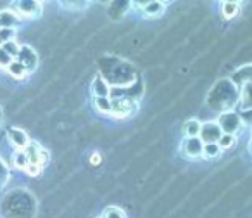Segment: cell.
I'll use <instances>...</instances> for the list:
<instances>
[{
	"mask_svg": "<svg viewBox=\"0 0 252 218\" xmlns=\"http://www.w3.org/2000/svg\"><path fill=\"white\" fill-rule=\"evenodd\" d=\"M218 127H220L221 134H228V135H235L242 127L240 116L233 111H226V113H221L218 118Z\"/></svg>",
	"mask_w": 252,
	"mask_h": 218,
	"instance_id": "1",
	"label": "cell"
},
{
	"mask_svg": "<svg viewBox=\"0 0 252 218\" xmlns=\"http://www.w3.org/2000/svg\"><path fill=\"white\" fill-rule=\"evenodd\" d=\"M111 106H112L111 114H114V116H118V118L131 116V114L135 113V102L126 97V95L119 99H111Z\"/></svg>",
	"mask_w": 252,
	"mask_h": 218,
	"instance_id": "2",
	"label": "cell"
},
{
	"mask_svg": "<svg viewBox=\"0 0 252 218\" xmlns=\"http://www.w3.org/2000/svg\"><path fill=\"white\" fill-rule=\"evenodd\" d=\"M220 137H221V130H220V127H218L216 121L200 123L199 139L202 141V144H216Z\"/></svg>",
	"mask_w": 252,
	"mask_h": 218,
	"instance_id": "3",
	"label": "cell"
},
{
	"mask_svg": "<svg viewBox=\"0 0 252 218\" xmlns=\"http://www.w3.org/2000/svg\"><path fill=\"white\" fill-rule=\"evenodd\" d=\"M14 61L21 63L23 66H25V70L30 73V71L35 70L36 64H38V56H36V52L32 49V47L25 45V47H19V54H18V57H16Z\"/></svg>",
	"mask_w": 252,
	"mask_h": 218,
	"instance_id": "4",
	"label": "cell"
},
{
	"mask_svg": "<svg viewBox=\"0 0 252 218\" xmlns=\"http://www.w3.org/2000/svg\"><path fill=\"white\" fill-rule=\"evenodd\" d=\"M7 141H9V144L14 147V151H23V149L26 147V144L30 142V139L21 128H9Z\"/></svg>",
	"mask_w": 252,
	"mask_h": 218,
	"instance_id": "5",
	"label": "cell"
},
{
	"mask_svg": "<svg viewBox=\"0 0 252 218\" xmlns=\"http://www.w3.org/2000/svg\"><path fill=\"white\" fill-rule=\"evenodd\" d=\"M12 11H14L19 18H21V16L32 18V16H38L40 12H42V4H40V2H19V4H16V7L12 9Z\"/></svg>",
	"mask_w": 252,
	"mask_h": 218,
	"instance_id": "6",
	"label": "cell"
},
{
	"mask_svg": "<svg viewBox=\"0 0 252 218\" xmlns=\"http://www.w3.org/2000/svg\"><path fill=\"white\" fill-rule=\"evenodd\" d=\"M202 147H204V144L199 137L185 139V142H183V154L192 159L200 158V156H202Z\"/></svg>",
	"mask_w": 252,
	"mask_h": 218,
	"instance_id": "7",
	"label": "cell"
},
{
	"mask_svg": "<svg viewBox=\"0 0 252 218\" xmlns=\"http://www.w3.org/2000/svg\"><path fill=\"white\" fill-rule=\"evenodd\" d=\"M21 23V18L16 14L12 9H5L0 12V28H11L16 30V26Z\"/></svg>",
	"mask_w": 252,
	"mask_h": 218,
	"instance_id": "8",
	"label": "cell"
},
{
	"mask_svg": "<svg viewBox=\"0 0 252 218\" xmlns=\"http://www.w3.org/2000/svg\"><path fill=\"white\" fill-rule=\"evenodd\" d=\"M23 152H25L28 165H40L42 166V163H40V152H42V147H40L36 142L30 141L28 144H26V147L23 149Z\"/></svg>",
	"mask_w": 252,
	"mask_h": 218,
	"instance_id": "9",
	"label": "cell"
},
{
	"mask_svg": "<svg viewBox=\"0 0 252 218\" xmlns=\"http://www.w3.org/2000/svg\"><path fill=\"white\" fill-rule=\"evenodd\" d=\"M92 92H94L95 99L98 97H109V92H111V87L105 81L104 76H97L94 81H92Z\"/></svg>",
	"mask_w": 252,
	"mask_h": 218,
	"instance_id": "10",
	"label": "cell"
},
{
	"mask_svg": "<svg viewBox=\"0 0 252 218\" xmlns=\"http://www.w3.org/2000/svg\"><path fill=\"white\" fill-rule=\"evenodd\" d=\"M166 9V4L164 2H159V0H152V2H145L142 5V11H144L145 16L149 18H156V16H161Z\"/></svg>",
	"mask_w": 252,
	"mask_h": 218,
	"instance_id": "11",
	"label": "cell"
},
{
	"mask_svg": "<svg viewBox=\"0 0 252 218\" xmlns=\"http://www.w3.org/2000/svg\"><path fill=\"white\" fill-rule=\"evenodd\" d=\"M199 132H200V121L195 120V118H190L183 123V134H185L187 139H192V137H199Z\"/></svg>",
	"mask_w": 252,
	"mask_h": 218,
	"instance_id": "12",
	"label": "cell"
},
{
	"mask_svg": "<svg viewBox=\"0 0 252 218\" xmlns=\"http://www.w3.org/2000/svg\"><path fill=\"white\" fill-rule=\"evenodd\" d=\"M7 73H9V76H12V78H16V80H23V78L28 74V71L25 70V66H23L21 63H18V61H12L11 64H9L7 68Z\"/></svg>",
	"mask_w": 252,
	"mask_h": 218,
	"instance_id": "13",
	"label": "cell"
},
{
	"mask_svg": "<svg viewBox=\"0 0 252 218\" xmlns=\"http://www.w3.org/2000/svg\"><path fill=\"white\" fill-rule=\"evenodd\" d=\"M238 101L242 102V109H251V81L238 88Z\"/></svg>",
	"mask_w": 252,
	"mask_h": 218,
	"instance_id": "14",
	"label": "cell"
},
{
	"mask_svg": "<svg viewBox=\"0 0 252 218\" xmlns=\"http://www.w3.org/2000/svg\"><path fill=\"white\" fill-rule=\"evenodd\" d=\"M94 102H95V108H97L98 113L111 114L112 106H111V99H109V97H98V99H95Z\"/></svg>",
	"mask_w": 252,
	"mask_h": 218,
	"instance_id": "15",
	"label": "cell"
},
{
	"mask_svg": "<svg viewBox=\"0 0 252 218\" xmlns=\"http://www.w3.org/2000/svg\"><path fill=\"white\" fill-rule=\"evenodd\" d=\"M238 11H240V5H238L237 2H224L223 4V16L224 18H228V19L235 18Z\"/></svg>",
	"mask_w": 252,
	"mask_h": 218,
	"instance_id": "16",
	"label": "cell"
},
{
	"mask_svg": "<svg viewBox=\"0 0 252 218\" xmlns=\"http://www.w3.org/2000/svg\"><path fill=\"white\" fill-rule=\"evenodd\" d=\"M218 147H220V151H226V149H230L231 145L235 144V135H228V134H221V137L218 139Z\"/></svg>",
	"mask_w": 252,
	"mask_h": 218,
	"instance_id": "17",
	"label": "cell"
},
{
	"mask_svg": "<svg viewBox=\"0 0 252 218\" xmlns=\"http://www.w3.org/2000/svg\"><path fill=\"white\" fill-rule=\"evenodd\" d=\"M220 147H218V144H204L202 147V156L206 159H214L220 156Z\"/></svg>",
	"mask_w": 252,
	"mask_h": 218,
	"instance_id": "18",
	"label": "cell"
},
{
	"mask_svg": "<svg viewBox=\"0 0 252 218\" xmlns=\"http://www.w3.org/2000/svg\"><path fill=\"white\" fill-rule=\"evenodd\" d=\"M12 165L19 170H25L28 166V161H26V156L23 151H14L12 152Z\"/></svg>",
	"mask_w": 252,
	"mask_h": 218,
	"instance_id": "19",
	"label": "cell"
},
{
	"mask_svg": "<svg viewBox=\"0 0 252 218\" xmlns=\"http://www.w3.org/2000/svg\"><path fill=\"white\" fill-rule=\"evenodd\" d=\"M12 40H16V30L0 28V47L7 42H12Z\"/></svg>",
	"mask_w": 252,
	"mask_h": 218,
	"instance_id": "20",
	"label": "cell"
},
{
	"mask_svg": "<svg viewBox=\"0 0 252 218\" xmlns=\"http://www.w3.org/2000/svg\"><path fill=\"white\" fill-rule=\"evenodd\" d=\"M2 49H4V52L7 54V56H11L12 59H16V57H18V54H19V45H18V42H16V40L4 43V45H2Z\"/></svg>",
	"mask_w": 252,
	"mask_h": 218,
	"instance_id": "21",
	"label": "cell"
},
{
	"mask_svg": "<svg viewBox=\"0 0 252 218\" xmlns=\"http://www.w3.org/2000/svg\"><path fill=\"white\" fill-rule=\"evenodd\" d=\"M102 218H125V213H123L118 206H109V208H105V210H104Z\"/></svg>",
	"mask_w": 252,
	"mask_h": 218,
	"instance_id": "22",
	"label": "cell"
},
{
	"mask_svg": "<svg viewBox=\"0 0 252 218\" xmlns=\"http://www.w3.org/2000/svg\"><path fill=\"white\" fill-rule=\"evenodd\" d=\"M12 61H14V59H12L11 56H7V54L4 52V49L0 47V68H2V70H5V68H7Z\"/></svg>",
	"mask_w": 252,
	"mask_h": 218,
	"instance_id": "23",
	"label": "cell"
},
{
	"mask_svg": "<svg viewBox=\"0 0 252 218\" xmlns=\"http://www.w3.org/2000/svg\"><path fill=\"white\" fill-rule=\"evenodd\" d=\"M7 179H9V170H7V166H5L4 163L0 161V187L5 185Z\"/></svg>",
	"mask_w": 252,
	"mask_h": 218,
	"instance_id": "24",
	"label": "cell"
},
{
	"mask_svg": "<svg viewBox=\"0 0 252 218\" xmlns=\"http://www.w3.org/2000/svg\"><path fill=\"white\" fill-rule=\"evenodd\" d=\"M61 5L66 9H83L87 7V2H61Z\"/></svg>",
	"mask_w": 252,
	"mask_h": 218,
	"instance_id": "25",
	"label": "cell"
},
{
	"mask_svg": "<svg viewBox=\"0 0 252 218\" xmlns=\"http://www.w3.org/2000/svg\"><path fill=\"white\" fill-rule=\"evenodd\" d=\"M40 170H42V166H40V165H28L25 168V172L28 173V175H32V177H36L40 173Z\"/></svg>",
	"mask_w": 252,
	"mask_h": 218,
	"instance_id": "26",
	"label": "cell"
},
{
	"mask_svg": "<svg viewBox=\"0 0 252 218\" xmlns=\"http://www.w3.org/2000/svg\"><path fill=\"white\" fill-rule=\"evenodd\" d=\"M100 156H98V154H94V156H92V163H94V165H98V163H100Z\"/></svg>",
	"mask_w": 252,
	"mask_h": 218,
	"instance_id": "27",
	"label": "cell"
},
{
	"mask_svg": "<svg viewBox=\"0 0 252 218\" xmlns=\"http://www.w3.org/2000/svg\"><path fill=\"white\" fill-rule=\"evenodd\" d=\"M100 218H102V217H100Z\"/></svg>",
	"mask_w": 252,
	"mask_h": 218,
	"instance_id": "28",
	"label": "cell"
}]
</instances>
